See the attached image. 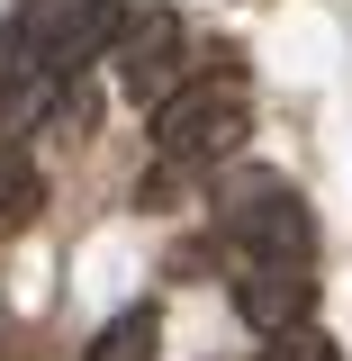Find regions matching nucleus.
Instances as JSON below:
<instances>
[{
    "instance_id": "obj_8",
    "label": "nucleus",
    "mask_w": 352,
    "mask_h": 361,
    "mask_svg": "<svg viewBox=\"0 0 352 361\" xmlns=\"http://www.w3.org/2000/svg\"><path fill=\"white\" fill-rule=\"evenodd\" d=\"M28 73V37H18V18H0V90Z\"/></svg>"
},
{
    "instance_id": "obj_5",
    "label": "nucleus",
    "mask_w": 352,
    "mask_h": 361,
    "mask_svg": "<svg viewBox=\"0 0 352 361\" xmlns=\"http://www.w3.org/2000/svg\"><path fill=\"white\" fill-rule=\"evenodd\" d=\"M45 208V180H37V163L18 154V145H0V226H28Z\"/></svg>"
},
{
    "instance_id": "obj_7",
    "label": "nucleus",
    "mask_w": 352,
    "mask_h": 361,
    "mask_svg": "<svg viewBox=\"0 0 352 361\" xmlns=\"http://www.w3.org/2000/svg\"><path fill=\"white\" fill-rule=\"evenodd\" d=\"M262 361H344V343H334L325 325H289V334H271Z\"/></svg>"
},
{
    "instance_id": "obj_6",
    "label": "nucleus",
    "mask_w": 352,
    "mask_h": 361,
    "mask_svg": "<svg viewBox=\"0 0 352 361\" xmlns=\"http://www.w3.org/2000/svg\"><path fill=\"white\" fill-rule=\"evenodd\" d=\"M154 334H163V316L127 307V316H109V334L90 343V361H154Z\"/></svg>"
},
{
    "instance_id": "obj_3",
    "label": "nucleus",
    "mask_w": 352,
    "mask_h": 361,
    "mask_svg": "<svg viewBox=\"0 0 352 361\" xmlns=\"http://www.w3.org/2000/svg\"><path fill=\"white\" fill-rule=\"evenodd\" d=\"M109 63H118V90L135 109H163L181 90V63H190V37H181L172 9H118V37H109Z\"/></svg>"
},
{
    "instance_id": "obj_2",
    "label": "nucleus",
    "mask_w": 352,
    "mask_h": 361,
    "mask_svg": "<svg viewBox=\"0 0 352 361\" xmlns=\"http://www.w3.org/2000/svg\"><path fill=\"white\" fill-rule=\"evenodd\" d=\"M217 235L244 253V262H308L316 217L289 180H244L235 199H217Z\"/></svg>"
},
{
    "instance_id": "obj_1",
    "label": "nucleus",
    "mask_w": 352,
    "mask_h": 361,
    "mask_svg": "<svg viewBox=\"0 0 352 361\" xmlns=\"http://www.w3.org/2000/svg\"><path fill=\"white\" fill-rule=\"evenodd\" d=\"M253 127V109H244V73L226 63V73H199V82H181L163 109H154V145L172 154V163H217L235 154Z\"/></svg>"
},
{
    "instance_id": "obj_4",
    "label": "nucleus",
    "mask_w": 352,
    "mask_h": 361,
    "mask_svg": "<svg viewBox=\"0 0 352 361\" xmlns=\"http://www.w3.org/2000/svg\"><path fill=\"white\" fill-rule=\"evenodd\" d=\"M308 307H316V271L308 262H244L235 271V316L253 334H289V325H308Z\"/></svg>"
}]
</instances>
